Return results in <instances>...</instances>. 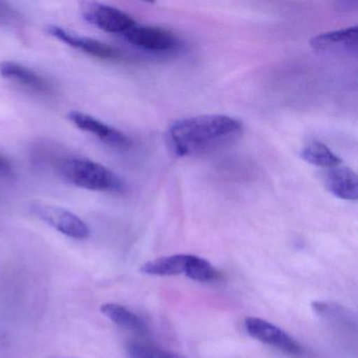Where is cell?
Listing matches in <instances>:
<instances>
[{
	"mask_svg": "<svg viewBox=\"0 0 358 358\" xmlns=\"http://www.w3.org/2000/svg\"><path fill=\"white\" fill-rule=\"evenodd\" d=\"M47 31L54 38L93 57L104 60H114L121 57L120 50L97 39L83 36L58 26H49Z\"/></svg>",
	"mask_w": 358,
	"mask_h": 358,
	"instance_id": "obj_8",
	"label": "cell"
},
{
	"mask_svg": "<svg viewBox=\"0 0 358 358\" xmlns=\"http://www.w3.org/2000/svg\"><path fill=\"white\" fill-rule=\"evenodd\" d=\"M315 313L324 316L326 320L331 322H335L339 326H355V318L350 314V311L336 303H328V301H314L312 303Z\"/></svg>",
	"mask_w": 358,
	"mask_h": 358,
	"instance_id": "obj_15",
	"label": "cell"
},
{
	"mask_svg": "<svg viewBox=\"0 0 358 358\" xmlns=\"http://www.w3.org/2000/svg\"><path fill=\"white\" fill-rule=\"evenodd\" d=\"M357 26L343 30L322 33L313 37L310 45L317 53L331 54L351 52L357 50Z\"/></svg>",
	"mask_w": 358,
	"mask_h": 358,
	"instance_id": "obj_9",
	"label": "cell"
},
{
	"mask_svg": "<svg viewBox=\"0 0 358 358\" xmlns=\"http://www.w3.org/2000/svg\"><path fill=\"white\" fill-rule=\"evenodd\" d=\"M101 312L115 324L138 334H146L148 329L145 322L137 314L119 303H108L101 306Z\"/></svg>",
	"mask_w": 358,
	"mask_h": 358,
	"instance_id": "obj_13",
	"label": "cell"
},
{
	"mask_svg": "<svg viewBox=\"0 0 358 358\" xmlns=\"http://www.w3.org/2000/svg\"><path fill=\"white\" fill-rule=\"evenodd\" d=\"M301 156L306 162L322 169H334L343 164L341 159L337 157L326 144L316 140L308 142L303 146Z\"/></svg>",
	"mask_w": 358,
	"mask_h": 358,
	"instance_id": "obj_14",
	"label": "cell"
},
{
	"mask_svg": "<svg viewBox=\"0 0 358 358\" xmlns=\"http://www.w3.org/2000/svg\"><path fill=\"white\" fill-rule=\"evenodd\" d=\"M324 181L327 189L337 198L345 201L357 200V173L353 169L343 166V164L327 169Z\"/></svg>",
	"mask_w": 358,
	"mask_h": 358,
	"instance_id": "obj_10",
	"label": "cell"
},
{
	"mask_svg": "<svg viewBox=\"0 0 358 358\" xmlns=\"http://www.w3.org/2000/svg\"><path fill=\"white\" fill-rule=\"evenodd\" d=\"M59 173L68 183L100 192H121L124 182L114 171L95 161L85 158H70L62 161Z\"/></svg>",
	"mask_w": 358,
	"mask_h": 358,
	"instance_id": "obj_2",
	"label": "cell"
},
{
	"mask_svg": "<svg viewBox=\"0 0 358 358\" xmlns=\"http://www.w3.org/2000/svg\"><path fill=\"white\" fill-rule=\"evenodd\" d=\"M83 18L104 32L125 34L137 22L131 16L104 3L85 1L80 5Z\"/></svg>",
	"mask_w": 358,
	"mask_h": 358,
	"instance_id": "obj_4",
	"label": "cell"
},
{
	"mask_svg": "<svg viewBox=\"0 0 358 358\" xmlns=\"http://www.w3.org/2000/svg\"><path fill=\"white\" fill-rule=\"evenodd\" d=\"M244 131L238 119L227 115H202L176 121L167 141L177 156L200 157L217 152L240 139Z\"/></svg>",
	"mask_w": 358,
	"mask_h": 358,
	"instance_id": "obj_1",
	"label": "cell"
},
{
	"mask_svg": "<svg viewBox=\"0 0 358 358\" xmlns=\"http://www.w3.org/2000/svg\"><path fill=\"white\" fill-rule=\"evenodd\" d=\"M185 275L196 282H211L217 280L220 273L206 259L190 255Z\"/></svg>",
	"mask_w": 358,
	"mask_h": 358,
	"instance_id": "obj_16",
	"label": "cell"
},
{
	"mask_svg": "<svg viewBox=\"0 0 358 358\" xmlns=\"http://www.w3.org/2000/svg\"><path fill=\"white\" fill-rule=\"evenodd\" d=\"M0 76L41 94L51 92V85L38 73L15 62H0Z\"/></svg>",
	"mask_w": 358,
	"mask_h": 358,
	"instance_id": "obj_11",
	"label": "cell"
},
{
	"mask_svg": "<svg viewBox=\"0 0 358 358\" xmlns=\"http://www.w3.org/2000/svg\"><path fill=\"white\" fill-rule=\"evenodd\" d=\"M123 35L131 45L154 53L173 52L181 45V41L173 33L159 27L137 24Z\"/></svg>",
	"mask_w": 358,
	"mask_h": 358,
	"instance_id": "obj_5",
	"label": "cell"
},
{
	"mask_svg": "<svg viewBox=\"0 0 358 358\" xmlns=\"http://www.w3.org/2000/svg\"><path fill=\"white\" fill-rule=\"evenodd\" d=\"M31 211L41 221L75 240H87L91 236L89 225L68 209L43 203H33Z\"/></svg>",
	"mask_w": 358,
	"mask_h": 358,
	"instance_id": "obj_3",
	"label": "cell"
},
{
	"mask_svg": "<svg viewBox=\"0 0 358 358\" xmlns=\"http://www.w3.org/2000/svg\"><path fill=\"white\" fill-rule=\"evenodd\" d=\"M244 324L247 333L261 343L276 348L289 355L299 356L303 353V347L294 338L267 320L246 317Z\"/></svg>",
	"mask_w": 358,
	"mask_h": 358,
	"instance_id": "obj_6",
	"label": "cell"
},
{
	"mask_svg": "<svg viewBox=\"0 0 358 358\" xmlns=\"http://www.w3.org/2000/svg\"><path fill=\"white\" fill-rule=\"evenodd\" d=\"M190 255H173L146 262L140 268L142 273L155 276H176L185 274Z\"/></svg>",
	"mask_w": 358,
	"mask_h": 358,
	"instance_id": "obj_12",
	"label": "cell"
},
{
	"mask_svg": "<svg viewBox=\"0 0 358 358\" xmlns=\"http://www.w3.org/2000/svg\"><path fill=\"white\" fill-rule=\"evenodd\" d=\"M127 351L129 358H186L185 356L138 341H129Z\"/></svg>",
	"mask_w": 358,
	"mask_h": 358,
	"instance_id": "obj_17",
	"label": "cell"
},
{
	"mask_svg": "<svg viewBox=\"0 0 358 358\" xmlns=\"http://www.w3.org/2000/svg\"><path fill=\"white\" fill-rule=\"evenodd\" d=\"M11 173L12 167L9 161L3 158V156H0V173H1V175H11Z\"/></svg>",
	"mask_w": 358,
	"mask_h": 358,
	"instance_id": "obj_18",
	"label": "cell"
},
{
	"mask_svg": "<svg viewBox=\"0 0 358 358\" xmlns=\"http://www.w3.org/2000/svg\"><path fill=\"white\" fill-rule=\"evenodd\" d=\"M68 118L77 129L95 136L97 139L110 148H117V150H129L133 144L131 140L124 133L98 120L91 115L72 110L69 113Z\"/></svg>",
	"mask_w": 358,
	"mask_h": 358,
	"instance_id": "obj_7",
	"label": "cell"
}]
</instances>
